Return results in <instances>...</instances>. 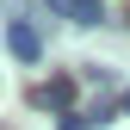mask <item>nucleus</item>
Instances as JSON below:
<instances>
[{
	"label": "nucleus",
	"mask_w": 130,
	"mask_h": 130,
	"mask_svg": "<svg viewBox=\"0 0 130 130\" xmlns=\"http://www.w3.org/2000/svg\"><path fill=\"white\" fill-rule=\"evenodd\" d=\"M31 99H37V105H50V111H62V118H68V111H74V80H68V74H50V80H43L37 93H31Z\"/></svg>",
	"instance_id": "f03ea898"
},
{
	"label": "nucleus",
	"mask_w": 130,
	"mask_h": 130,
	"mask_svg": "<svg viewBox=\"0 0 130 130\" xmlns=\"http://www.w3.org/2000/svg\"><path fill=\"white\" fill-rule=\"evenodd\" d=\"M118 111H130V93H124V99H118Z\"/></svg>",
	"instance_id": "39448f33"
},
{
	"label": "nucleus",
	"mask_w": 130,
	"mask_h": 130,
	"mask_svg": "<svg viewBox=\"0 0 130 130\" xmlns=\"http://www.w3.org/2000/svg\"><path fill=\"white\" fill-rule=\"evenodd\" d=\"M99 118H93V111H68V118H62V130H93Z\"/></svg>",
	"instance_id": "20e7f679"
},
{
	"label": "nucleus",
	"mask_w": 130,
	"mask_h": 130,
	"mask_svg": "<svg viewBox=\"0 0 130 130\" xmlns=\"http://www.w3.org/2000/svg\"><path fill=\"white\" fill-rule=\"evenodd\" d=\"M6 50L19 56V62H43V37H37V25H31V19H12V25H6Z\"/></svg>",
	"instance_id": "f257e3e1"
},
{
	"label": "nucleus",
	"mask_w": 130,
	"mask_h": 130,
	"mask_svg": "<svg viewBox=\"0 0 130 130\" xmlns=\"http://www.w3.org/2000/svg\"><path fill=\"white\" fill-rule=\"evenodd\" d=\"M43 6H56V12H68L74 25H105V6H99V0H43Z\"/></svg>",
	"instance_id": "7ed1b4c3"
}]
</instances>
